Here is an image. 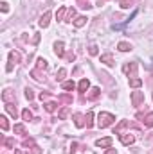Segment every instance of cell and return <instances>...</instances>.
I'll return each mask as SVG.
<instances>
[{
	"instance_id": "6",
	"label": "cell",
	"mask_w": 153,
	"mask_h": 154,
	"mask_svg": "<svg viewBox=\"0 0 153 154\" xmlns=\"http://www.w3.org/2000/svg\"><path fill=\"white\" fill-rule=\"evenodd\" d=\"M119 140H121L122 145H132V143L135 142V136L130 134V133H128V134H119Z\"/></svg>"
},
{
	"instance_id": "26",
	"label": "cell",
	"mask_w": 153,
	"mask_h": 154,
	"mask_svg": "<svg viewBox=\"0 0 153 154\" xmlns=\"http://www.w3.org/2000/svg\"><path fill=\"white\" fill-rule=\"evenodd\" d=\"M56 106H58L56 102H47V104H45V109H47L49 113H52V111L56 109Z\"/></svg>"
},
{
	"instance_id": "7",
	"label": "cell",
	"mask_w": 153,
	"mask_h": 154,
	"mask_svg": "<svg viewBox=\"0 0 153 154\" xmlns=\"http://www.w3.org/2000/svg\"><path fill=\"white\" fill-rule=\"evenodd\" d=\"M5 111H7L9 115L13 116L15 120L18 118V109H16V106H15V102H7V104H5Z\"/></svg>"
},
{
	"instance_id": "35",
	"label": "cell",
	"mask_w": 153,
	"mask_h": 154,
	"mask_svg": "<svg viewBox=\"0 0 153 154\" xmlns=\"http://www.w3.org/2000/svg\"><path fill=\"white\" fill-rule=\"evenodd\" d=\"M5 147H9V149H11V147H15V140H13V138L5 140Z\"/></svg>"
},
{
	"instance_id": "37",
	"label": "cell",
	"mask_w": 153,
	"mask_h": 154,
	"mask_svg": "<svg viewBox=\"0 0 153 154\" xmlns=\"http://www.w3.org/2000/svg\"><path fill=\"white\" fill-rule=\"evenodd\" d=\"M70 149H72V152H74V151L77 149V143H76V142H72V145H70ZM65 154H70V151H67Z\"/></svg>"
},
{
	"instance_id": "19",
	"label": "cell",
	"mask_w": 153,
	"mask_h": 154,
	"mask_svg": "<svg viewBox=\"0 0 153 154\" xmlns=\"http://www.w3.org/2000/svg\"><path fill=\"white\" fill-rule=\"evenodd\" d=\"M117 48H119L121 52H130V50H132V45H130L128 41H121V43L117 45Z\"/></svg>"
},
{
	"instance_id": "25",
	"label": "cell",
	"mask_w": 153,
	"mask_h": 154,
	"mask_svg": "<svg viewBox=\"0 0 153 154\" xmlns=\"http://www.w3.org/2000/svg\"><path fill=\"white\" fill-rule=\"evenodd\" d=\"M132 4H133V0H119V5H121L122 9H128Z\"/></svg>"
},
{
	"instance_id": "29",
	"label": "cell",
	"mask_w": 153,
	"mask_h": 154,
	"mask_svg": "<svg viewBox=\"0 0 153 154\" xmlns=\"http://www.w3.org/2000/svg\"><path fill=\"white\" fill-rule=\"evenodd\" d=\"M33 97H34L33 90H31V88H25V99H27V100H33Z\"/></svg>"
},
{
	"instance_id": "32",
	"label": "cell",
	"mask_w": 153,
	"mask_h": 154,
	"mask_svg": "<svg viewBox=\"0 0 153 154\" xmlns=\"http://www.w3.org/2000/svg\"><path fill=\"white\" fill-rule=\"evenodd\" d=\"M65 75H67V70H65V68H60V70H58V81H63Z\"/></svg>"
},
{
	"instance_id": "2",
	"label": "cell",
	"mask_w": 153,
	"mask_h": 154,
	"mask_svg": "<svg viewBox=\"0 0 153 154\" xmlns=\"http://www.w3.org/2000/svg\"><path fill=\"white\" fill-rule=\"evenodd\" d=\"M20 59H22V57H20V54H18L16 50L9 52V65H7V68H5V70H7V72H11V70H13V66L20 63Z\"/></svg>"
},
{
	"instance_id": "17",
	"label": "cell",
	"mask_w": 153,
	"mask_h": 154,
	"mask_svg": "<svg viewBox=\"0 0 153 154\" xmlns=\"http://www.w3.org/2000/svg\"><path fill=\"white\" fill-rule=\"evenodd\" d=\"M99 95H101V90H99V88H92L86 99H88V100H96V99H97Z\"/></svg>"
},
{
	"instance_id": "27",
	"label": "cell",
	"mask_w": 153,
	"mask_h": 154,
	"mask_svg": "<svg viewBox=\"0 0 153 154\" xmlns=\"http://www.w3.org/2000/svg\"><path fill=\"white\" fill-rule=\"evenodd\" d=\"M0 125H2V131H7V129H9V124H7V118H5V116L0 118Z\"/></svg>"
},
{
	"instance_id": "16",
	"label": "cell",
	"mask_w": 153,
	"mask_h": 154,
	"mask_svg": "<svg viewBox=\"0 0 153 154\" xmlns=\"http://www.w3.org/2000/svg\"><path fill=\"white\" fill-rule=\"evenodd\" d=\"M128 82H130V88H141L142 86V79H139V77H132Z\"/></svg>"
},
{
	"instance_id": "12",
	"label": "cell",
	"mask_w": 153,
	"mask_h": 154,
	"mask_svg": "<svg viewBox=\"0 0 153 154\" xmlns=\"http://www.w3.org/2000/svg\"><path fill=\"white\" fill-rule=\"evenodd\" d=\"M2 99H4V102L7 104V102H15L16 99H15V93L11 91V90H5L4 93H2Z\"/></svg>"
},
{
	"instance_id": "15",
	"label": "cell",
	"mask_w": 153,
	"mask_h": 154,
	"mask_svg": "<svg viewBox=\"0 0 153 154\" xmlns=\"http://www.w3.org/2000/svg\"><path fill=\"white\" fill-rule=\"evenodd\" d=\"M65 13H69V7H65V5H63V7H60V9H58V13H56V20H58V22L65 20Z\"/></svg>"
},
{
	"instance_id": "34",
	"label": "cell",
	"mask_w": 153,
	"mask_h": 154,
	"mask_svg": "<svg viewBox=\"0 0 153 154\" xmlns=\"http://www.w3.org/2000/svg\"><path fill=\"white\" fill-rule=\"evenodd\" d=\"M88 52H90V56H97V45H92L88 48Z\"/></svg>"
},
{
	"instance_id": "13",
	"label": "cell",
	"mask_w": 153,
	"mask_h": 154,
	"mask_svg": "<svg viewBox=\"0 0 153 154\" xmlns=\"http://www.w3.org/2000/svg\"><path fill=\"white\" fill-rule=\"evenodd\" d=\"M77 88H79V91H81V93H85V91H86V90L90 88V81H88L86 77H85V79H81V81H79V86H77Z\"/></svg>"
},
{
	"instance_id": "18",
	"label": "cell",
	"mask_w": 153,
	"mask_h": 154,
	"mask_svg": "<svg viewBox=\"0 0 153 154\" xmlns=\"http://www.w3.org/2000/svg\"><path fill=\"white\" fill-rule=\"evenodd\" d=\"M86 20H88L86 16H77L76 20H74V27H77V29H81V27H83V25L86 23Z\"/></svg>"
},
{
	"instance_id": "3",
	"label": "cell",
	"mask_w": 153,
	"mask_h": 154,
	"mask_svg": "<svg viewBox=\"0 0 153 154\" xmlns=\"http://www.w3.org/2000/svg\"><path fill=\"white\" fill-rule=\"evenodd\" d=\"M142 102H144V93L142 91H132V104L141 106Z\"/></svg>"
},
{
	"instance_id": "40",
	"label": "cell",
	"mask_w": 153,
	"mask_h": 154,
	"mask_svg": "<svg viewBox=\"0 0 153 154\" xmlns=\"http://www.w3.org/2000/svg\"><path fill=\"white\" fill-rule=\"evenodd\" d=\"M105 154H117V151H115V149H112V147H108V149H106V152Z\"/></svg>"
},
{
	"instance_id": "41",
	"label": "cell",
	"mask_w": 153,
	"mask_h": 154,
	"mask_svg": "<svg viewBox=\"0 0 153 154\" xmlns=\"http://www.w3.org/2000/svg\"><path fill=\"white\" fill-rule=\"evenodd\" d=\"M2 11H4V13H7V11H9V7H7V4H5V2L2 4Z\"/></svg>"
},
{
	"instance_id": "28",
	"label": "cell",
	"mask_w": 153,
	"mask_h": 154,
	"mask_svg": "<svg viewBox=\"0 0 153 154\" xmlns=\"http://www.w3.org/2000/svg\"><path fill=\"white\" fill-rule=\"evenodd\" d=\"M77 5L83 7V9H90V7H92V5L88 4V0H77Z\"/></svg>"
},
{
	"instance_id": "38",
	"label": "cell",
	"mask_w": 153,
	"mask_h": 154,
	"mask_svg": "<svg viewBox=\"0 0 153 154\" xmlns=\"http://www.w3.org/2000/svg\"><path fill=\"white\" fill-rule=\"evenodd\" d=\"M40 99H41V100L49 99V93H47V91H41V93H40Z\"/></svg>"
},
{
	"instance_id": "20",
	"label": "cell",
	"mask_w": 153,
	"mask_h": 154,
	"mask_svg": "<svg viewBox=\"0 0 153 154\" xmlns=\"http://www.w3.org/2000/svg\"><path fill=\"white\" fill-rule=\"evenodd\" d=\"M85 120H86V129H90V127L94 125V113H92V111H88L86 116H85Z\"/></svg>"
},
{
	"instance_id": "23",
	"label": "cell",
	"mask_w": 153,
	"mask_h": 154,
	"mask_svg": "<svg viewBox=\"0 0 153 154\" xmlns=\"http://www.w3.org/2000/svg\"><path fill=\"white\" fill-rule=\"evenodd\" d=\"M36 68H38V70H45V68H47V61H45L43 57H38V61H36Z\"/></svg>"
},
{
	"instance_id": "30",
	"label": "cell",
	"mask_w": 153,
	"mask_h": 154,
	"mask_svg": "<svg viewBox=\"0 0 153 154\" xmlns=\"http://www.w3.org/2000/svg\"><path fill=\"white\" fill-rule=\"evenodd\" d=\"M60 100H61V102H65V104H70V102H72V97H70V95H61V97H60Z\"/></svg>"
},
{
	"instance_id": "39",
	"label": "cell",
	"mask_w": 153,
	"mask_h": 154,
	"mask_svg": "<svg viewBox=\"0 0 153 154\" xmlns=\"http://www.w3.org/2000/svg\"><path fill=\"white\" fill-rule=\"evenodd\" d=\"M33 154H41V151H40L38 145H34V147H33Z\"/></svg>"
},
{
	"instance_id": "43",
	"label": "cell",
	"mask_w": 153,
	"mask_h": 154,
	"mask_svg": "<svg viewBox=\"0 0 153 154\" xmlns=\"http://www.w3.org/2000/svg\"><path fill=\"white\" fill-rule=\"evenodd\" d=\"M105 2H106V0H99V5H103V4H105Z\"/></svg>"
},
{
	"instance_id": "24",
	"label": "cell",
	"mask_w": 153,
	"mask_h": 154,
	"mask_svg": "<svg viewBox=\"0 0 153 154\" xmlns=\"http://www.w3.org/2000/svg\"><path fill=\"white\" fill-rule=\"evenodd\" d=\"M15 133L25 134V125H24V124H15Z\"/></svg>"
},
{
	"instance_id": "42",
	"label": "cell",
	"mask_w": 153,
	"mask_h": 154,
	"mask_svg": "<svg viewBox=\"0 0 153 154\" xmlns=\"http://www.w3.org/2000/svg\"><path fill=\"white\" fill-rule=\"evenodd\" d=\"M15 154H25V152H24L22 149H16V151H15Z\"/></svg>"
},
{
	"instance_id": "1",
	"label": "cell",
	"mask_w": 153,
	"mask_h": 154,
	"mask_svg": "<svg viewBox=\"0 0 153 154\" xmlns=\"http://www.w3.org/2000/svg\"><path fill=\"white\" fill-rule=\"evenodd\" d=\"M115 122V116L112 113H106V111H101L99 115H97V127L99 129H105V127H108V125H112Z\"/></svg>"
},
{
	"instance_id": "21",
	"label": "cell",
	"mask_w": 153,
	"mask_h": 154,
	"mask_svg": "<svg viewBox=\"0 0 153 154\" xmlns=\"http://www.w3.org/2000/svg\"><path fill=\"white\" fill-rule=\"evenodd\" d=\"M61 88L70 91V90H74V88H76V84H74V81H63V82H61Z\"/></svg>"
},
{
	"instance_id": "11",
	"label": "cell",
	"mask_w": 153,
	"mask_h": 154,
	"mask_svg": "<svg viewBox=\"0 0 153 154\" xmlns=\"http://www.w3.org/2000/svg\"><path fill=\"white\" fill-rule=\"evenodd\" d=\"M122 70H124L126 74H130V79H132V77H135V72H137V63H130V65H126Z\"/></svg>"
},
{
	"instance_id": "14",
	"label": "cell",
	"mask_w": 153,
	"mask_h": 154,
	"mask_svg": "<svg viewBox=\"0 0 153 154\" xmlns=\"http://www.w3.org/2000/svg\"><path fill=\"white\" fill-rule=\"evenodd\" d=\"M101 63H105V65H108V66H114V57H112V54H103L101 56Z\"/></svg>"
},
{
	"instance_id": "22",
	"label": "cell",
	"mask_w": 153,
	"mask_h": 154,
	"mask_svg": "<svg viewBox=\"0 0 153 154\" xmlns=\"http://www.w3.org/2000/svg\"><path fill=\"white\" fill-rule=\"evenodd\" d=\"M22 118H24L25 122H31V120H33L34 116H33V113H31L29 109H24V111H22Z\"/></svg>"
},
{
	"instance_id": "33",
	"label": "cell",
	"mask_w": 153,
	"mask_h": 154,
	"mask_svg": "<svg viewBox=\"0 0 153 154\" xmlns=\"http://www.w3.org/2000/svg\"><path fill=\"white\" fill-rule=\"evenodd\" d=\"M76 18V11L74 9H69V18H67V22H72Z\"/></svg>"
},
{
	"instance_id": "31",
	"label": "cell",
	"mask_w": 153,
	"mask_h": 154,
	"mask_svg": "<svg viewBox=\"0 0 153 154\" xmlns=\"http://www.w3.org/2000/svg\"><path fill=\"white\" fill-rule=\"evenodd\" d=\"M29 145H31V147H34V145H36L33 138H25V140H24V147H29Z\"/></svg>"
},
{
	"instance_id": "5",
	"label": "cell",
	"mask_w": 153,
	"mask_h": 154,
	"mask_svg": "<svg viewBox=\"0 0 153 154\" xmlns=\"http://www.w3.org/2000/svg\"><path fill=\"white\" fill-rule=\"evenodd\" d=\"M50 16H52V14H50V11H47V13L40 18L38 25L41 27V29H47V27H49V23H50Z\"/></svg>"
},
{
	"instance_id": "9",
	"label": "cell",
	"mask_w": 153,
	"mask_h": 154,
	"mask_svg": "<svg viewBox=\"0 0 153 154\" xmlns=\"http://www.w3.org/2000/svg\"><path fill=\"white\" fill-rule=\"evenodd\" d=\"M137 118H142V122H144V125H146V127H153V111H150L146 116L137 115Z\"/></svg>"
},
{
	"instance_id": "4",
	"label": "cell",
	"mask_w": 153,
	"mask_h": 154,
	"mask_svg": "<svg viewBox=\"0 0 153 154\" xmlns=\"http://www.w3.org/2000/svg\"><path fill=\"white\" fill-rule=\"evenodd\" d=\"M54 54L58 57H65V45H63V41H56L54 43Z\"/></svg>"
},
{
	"instance_id": "10",
	"label": "cell",
	"mask_w": 153,
	"mask_h": 154,
	"mask_svg": "<svg viewBox=\"0 0 153 154\" xmlns=\"http://www.w3.org/2000/svg\"><path fill=\"white\" fill-rule=\"evenodd\" d=\"M74 124H76V127H85V125H86L85 115H81V113H76V115H74Z\"/></svg>"
},
{
	"instance_id": "8",
	"label": "cell",
	"mask_w": 153,
	"mask_h": 154,
	"mask_svg": "<svg viewBox=\"0 0 153 154\" xmlns=\"http://www.w3.org/2000/svg\"><path fill=\"white\" fill-rule=\"evenodd\" d=\"M96 145H97V147H103V149H108V147L112 145V138H110V136L99 138V140H96Z\"/></svg>"
},
{
	"instance_id": "36",
	"label": "cell",
	"mask_w": 153,
	"mask_h": 154,
	"mask_svg": "<svg viewBox=\"0 0 153 154\" xmlns=\"http://www.w3.org/2000/svg\"><path fill=\"white\" fill-rule=\"evenodd\" d=\"M67 113H69V109H67V108H63V109L60 111V118H67Z\"/></svg>"
}]
</instances>
